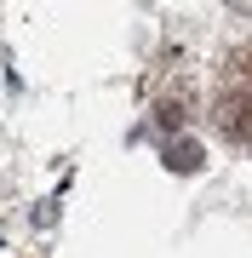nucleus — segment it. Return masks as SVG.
Returning a JSON list of instances; mask_svg holds the SVG:
<instances>
[{
	"mask_svg": "<svg viewBox=\"0 0 252 258\" xmlns=\"http://www.w3.org/2000/svg\"><path fill=\"white\" fill-rule=\"evenodd\" d=\"M218 132L235 144H252V92H229L218 103Z\"/></svg>",
	"mask_w": 252,
	"mask_h": 258,
	"instance_id": "obj_1",
	"label": "nucleus"
},
{
	"mask_svg": "<svg viewBox=\"0 0 252 258\" xmlns=\"http://www.w3.org/2000/svg\"><path fill=\"white\" fill-rule=\"evenodd\" d=\"M166 161L178 166V172H195V166H201V149H195V144H172V149H166Z\"/></svg>",
	"mask_w": 252,
	"mask_h": 258,
	"instance_id": "obj_2",
	"label": "nucleus"
}]
</instances>
